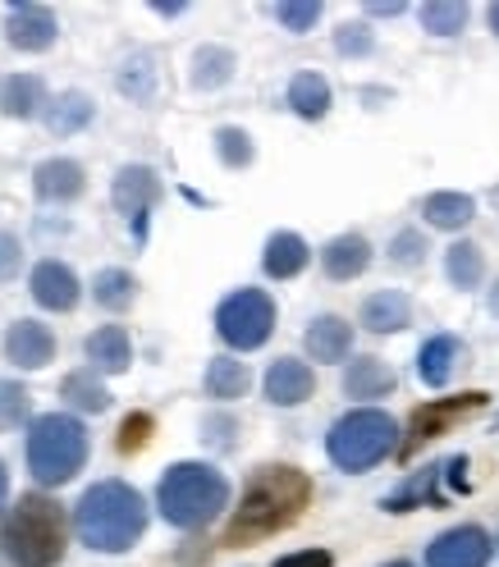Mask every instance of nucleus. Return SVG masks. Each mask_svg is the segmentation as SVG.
Segmentation results:
<instances>
[{
    "label": "nucleus",
    "mask_w": 499,
    "mask_h": 567,
    "mask_svg": "<svg viewBox=\"0 0 499 567\" xmlns=\"http://www.w3.org/2000/svg\"><path fill=\"white\" fill-rule=\"evenodd\" d=\"M312 504V476L289 467V463H271L257 467L253 481H247L243 499L225 526V545L230 549H247V545H262L279 530H289Z\"/></svg>",
    "instance_id": "nucleus-1"
},
{
    "label": "nucleus",
    "mask_w": 499,
    "mask_h": 567,
    "mask_svg": "<svg viewBox=\"0 0 499 567\" xmlns=\"http://www.w3.org/2000/svg\"><path fill=\"white\" fill-rule=\"evenodd\" d=\"M74 530L96 554H129L147 530V499L124 481H96L74 508Z\"/></svg>",
    "instance_id": "nucleus-2"
},
{
    "label": "nucleus",
    "mask_w": 499,
    "mask_h": 567,
    "mask_svg": "<svg viewBox=\"0 0 499 567\" xmlns=\"http://www.w3.org/2000/svg\"><path fill=\"white\" fill-rule=\"evenodd\" d=\"M69 545L64 508L51 494H23L0 522V554L14 567H55Z\"/></svg>",
    "instance_id": "nucleus-3"
},
{
    "label": "nucleus",
    "mask_w": 499,
    "mask_h": 567,
    "mask_svg": "<svg viewBox=\"0 0 499 567\" xmlns=\"http://www.w3.org/2000/svg\"><path fill=\"white\" fill-rule=\"evenodd\" d=\"M156 508L170 526L202 530L230 508V481L211 463H174L156 485Z\"/></svg>",
    "instance_id": "nucleus-4"
},
{
    "label": "nucleus",
    "mask_w": 499,
    "mask_h": 567,
    "mask_svg": "<svg viewBox=\"0 0 499 567\" xmlns=\"http://www.w3.org/2000/svg\"><path fill=\"white\" fill-rule=\"evenodd\" d=\"M88 463V431L79 416H38L28 425V472L38 485H64L74 481Z\"/></svg>",
    "instance_id": "nucleus-5"
},
{
    "label": "nucleus",
    "mask_w": 499,
    "mask_h": 567,
    "mask_svg": "<svg viewBox=\"0 0 499 567\" xmlns=\"http://www.w3.org/2000/svg\"><path fill=\"white\" fill-rule=\"evenodd\" d=\"M399 444V425L389 412L380 408H358V412H344L330 435H326V453L339 472H371L376 463H385L389 453Z\"/></svg>",
    "instance_id": "nucleus-6"
},
{
    "label": "nucleus",
    "mask_w": 499,
    "mask_h": 567,
    "mask_svg": "<svg viewBox=\"0 0 499 567\" xmlns=\"http://www.w3.org/2000/svg\"><path fill=\"white\" fill-rule=\"evenodd\" d=\"M216 334L238 348V352H253L275 334V302L262 289H238L216 307Z\"/></svg>",
    "instance_id": "nucleus-7"
},
{
    "label": "nucleus",
    "mask_w": 499,
    "mask_h": 567,
    "mask_svg": "<svg viewBox=\"0 0 499 567\" xmlns=\"http://www.w3.org/2000/svg\"><path fill=\"white\" fill-rule=\"evenodd\" d=\"M490 403V394H481V389H468V394H458V399H431V403H421L408 421V440L399 444L404 457H413L421 444H431L440 435H449V425L458 421H468L472 412H481Z\"/></svg>",
    "instance_id": "nucleus-8"
},
{
    "label": "nucleus",
    "mask_w": 499,
    "mask_h": 567,
    "mask_svg": "<svg viewBox=\"0 0 499 567\" xmlns=\"http://www.w3.org/2000/svg\"><path fill=\"white\" fill-rule=\"evenodd\" d=\"M111 197H115V210L133 225V238L142 243V238H147V216H152V206L161 197L156 169L152 165H124L115 174V184H111Z\"/></svg>",
    "instance_id": "nucleus-9"
},
{
    "label": "nucleus",
    "mask_w": 499,
    "mask_h": 567,
    "mask_svg": "<svg viewBox=\"0 0 499 567\" xmlns=\"http://www.w3.org/2000/svg\"><path fill=\"white\" fill-rule=\"evenodd\" d=\"M495 554V540L481 526H454L431 540L426 549V567H486Z\"/></svg>",
    "instance_id": "nucleus-10"
},
{
    "label": "nucleus",
    "mask_w": 499,
    "mask_h": 567,
    "mask_svg": "<svg viewBox=\"0 0 499 567\" xmlns=\"http://www.w3.org/2000/svg\"><path fill=\"white\" fill-rule=\"evenodd\" d=\"M6 38L14 51H51L60 38V23L47 6H14L6 19Z\"/></svg>",
    "instance_id": "nucleus-11"
},
{
    "label": "nucleus",
    "mask_w": 499,
    "mask_h": 567,
    "mask_svg": "<svg viewBox=\"0 0 499 567\" xmlns=\"http://www.w3.org/2000/svg\"><path fill=\"white\" fill-rule=\"evenodd\" d=\"M32 302L47 307V311H74L79 307V275L69 270L64 261H42L38 270H32Z\"/></svg>",
    "instance_id": "nucleus-12"
},
{
    "label": "nucleus",
    "mask_w": 499,
    "mask_h": 567,
    "mask_svg": "<svg viewBox=\"0 0 499 567\" xmlns=\"http://www.w3.org/2000/svg\"><path fill=\"white\" fill-rule=\"evenodd\" d=\"M6 358L19 371H42L55 358V334L42 321H14L6 334Z\"/></svg>",
    "instance_id": "nucleus-13"
},
{
    "label": "nucleus",
    "mask_w": 499,
    "mask_h": 567,
    "mask_svg": "<svg viewBox=\"0 0 499 567\" xmlns=\"http://www.w3.org/2000/svg\"><path fill=\"white\" fill-rule=\"evenodd\" d=\"M312 394H316V375H312L307 362H298V358L271 362V371H266V399H271L275 408H298V403H307Z\"/></svg>",
    "instance_id": "nucleus-14"
},
{
    "label": "nucleus",
    "mask_w": 499,
    "mask_h": 567,
    "mask_svg": "<svg viewBox=\"0 0 499 567\" xmlns=\"http://www.w3.org/2000/svg\"><path fill=\"white\" fill-rule=\"evenodd\" d=\"M303 348L312 362H344L353 352V326L344 316H316L303 334Z\"/></svg>",
    "instance_id": "nucleus-15"
},
{
    "label": "nucleus",
    "mask_w": 499,
    "mask_h": 567,
    "mask_svg": "<svg viewBox=\"0 0 499 567\" xmlns=\"http://www.w3.org/2000/svg\"><path fill=\"white\" fill-rule=\"evenodd\" d=\"M83 352H88V362H92L88 371H96V375H120L133 362V343H129V330L124 326H101L96 334H88Z\"/></svg>",
    "instance_id": "nucleus-16"
},
{
    "label": "nucleus",
    "mask_w": 499,
    "mask_h": 567,
    "mask_svg": "<svg viewBox=\"0 0 499 567\" xmlns=\"http://www.w3.org/2000/svg\"><path fill=\"white\" fill-rule=\"evenodd\" d=\"M371 266V243L363 234H339L330 238L326 247H320V270H326L330 279H358L363 270Z\"/></svg>",
    "instance_id": "nucleus-17"
},
{
    "label": "nucleus",
    "mask_w": 499,
    "mask_h": 567,
    "mask_svg": "<svg viewBox=\"0 0 499 567\" xmlns=\"http://www.w3.org/2000/svg\"><path fill=\"white\" fill-rule=\"evenodd\" d=\"M32 188H38L42 202H74V197H83L88 179H83V165L79 161L55 156V161H42L38 165V174H32Z\"/></svg>",
    "instance_id": "nucleus-18"
},
{
    "label": "nucleus",
    "mask_w": 499,
    "mask_h": 567,
    "mask_svg": "<svg viewBox=\"0 0 499 567\" xmlns=\"http://www.w3.org/2000/svg\"><path fill=\"white\" fill-rule=\"evenodd\" d=\"M363 326H367L371 334H399V330H408V326H413V302H408V293H399V289L371 293V298L363 302Z\"/></svg>",
    "instance_id": "nucleus-19"
},
{
    "label": "nucleus",
    "mask_w": 499,
    "mask_h": 567,
    "mask_svg": "<svg viewBox=\"0 0 499 567\" xmlns=\"http://www.w3.org/2000/svg\"><path fill=\"white\" fill-rule=\"evenodd\" d=\"M399 389V375L389 371L380 358H358L344 371V394L348 399H389Z\"/></svg>",
    "instance_id": "nucleus-20"
},
{
    "label": "nucleus",
    "mask_w": 499,
    "mask_h": 567,
    "mask_svg": "<svg viewBox=\"0 0 499 567\" xmlns=\"http://www.w3.org/2000/svg\"><path fill=\"white\" fill-rule=\"evenodd\" d=\"M307 261H312V247L298 238V234H271L266 238V252H262V270L271 275V279H294V275H303L307 270Z\"/></svg>",
    "instance_id": "nucleus-21"
},
{
    "label": "nucleus",
    "mask_w": 499,
    "mask_h": 567,
    "mask_svg": "<svg viewBox=\"0 0 499 567\" xmlns=\"http://www.w3.org/2000/svg\"><path fill=\"white\" fill-rule=\"evenodd\" d=\"M0 111L10 120H32L47 111V83L38 74H14L0 83Z\"/></svg>",
    "instance_id": "nucleus-22"
},
{
    "label": "nucleus",
    "mask_w": 499,
    "mask_h": 567,
    "mask_svg": "<svg viewBox=\"0 0 499 567\" xmlns=\"http://www.w3.org/2000/svg\"><path fill=\"white\" fill-rule=\"evenodd\" d=\"M458 352H462V348H458V339H454V334H436V339H426V343H421V352H417V375H421V384H431V389L449 384Z\"/></svg>",
    "instance_id": "nucleus-23"
},
{
    "label": "nucleus",
    "mask_w": 499,
    "mask_h": 567,
    "mask_svg": "<svg viewBox=\"0 0 499 567\" xmlns=\"http://www.w3.org/2000/svg\"><path fill=\"white\" fill-rule=\"evenodd\" d=\"M421 216L431 229H462L477 220V202L468 193H431L421 202Z\"/></svg>",
    "instance_id": "nucleus-24"
},
{
    "label": "nucleus",
    "mask_w": 499,
    "mask_h": 567,
    "mask_svg": "<svg viewBox=\"0 0 499 567\" xmlns=\"http://www.w3.org/2000/svg\"><path fill=\"white\" fill-rule=\"evenodd\" d=\"M92 115H96V105H92V96H83V92H60L55 101H47V128H51L55 137H69V133L88 128Z\"/></svg>",
    "instance_id": "nucleus-25"
},
{
    "label": "nucleus",
    "mask_w": 499,
    "mask_h": 567,
    "mask_svg": "<svg viewBox=\"0 0 499 567\" xmlns=\"http://www.w3.org/2000/svg\"><path fill=\"white\" fill-rule=\"evenodd\" d=\"M247 384H253V375H247V367L238 358H216L206 367V399H216V403L243 399Z\"/></svg>",
    "instance_id": "nucleus-26"
},
{
    "label": "nucleus",
    "mask_w": 499,
    "mask_h": 567,
    "mask_svg": "<svg viewBox=\"0 0 499 567\" xmlns=\"http://www.w3.org/2000/svg\"><path fill=\"white\" fill-rule=\"evenodd\" d=\"M289 105H294L298 120H326V111H330V83L320 74H312V69H307V74H294Z\"/></svg>",
    "instance_id": "nucleus-27"
},
{
    "label": "nucleus",
    "mask_w": 499,
    "mask_h": 567,
    "mask_svg": "<svg viewBox=\"0 0 499 567\" xmlns=\"http://www.w3.org/2000/svg\"><path fill=\"white\" fill-rule=\"evenodd\" d=\"M445 275L454 289H477V284L486 279V257L477 243H454L445 252Z\"/></svg>",
    "instance_id": "nucleus-28"
},
{
    "label": "nucleus",
    "mask_w": 499,
    "mask_h": 567,
    "mask_svg": "<svg viewBox=\"0 0 499 567\" xmlns=\"http://www.w3.org/2000/svg\"><path fill=\"white\" fill-rule=\"evenodd\" d=\"M60 394H64V403H74L79 412H105V408H111V389L101 384L96 371H74V375H64Z\"/></svg>",
    "instance_id": "nucleus-29"
},
{
    "label": "nucleus",
    "mask_w": 499,
    "mask_h": 567,
    "mask_svg": "<svg viewBox=\"0 0 499 567\" xmlns=\"http://www.w3.org/2000/svg\"><path fill=\"white\" fill-rule=\"evenodd\" d=\"M92 298L105 307V311H124V307H133V298H138V279L129 275V270H101L96 279H92Z\"/></svg>",
    "instance_id": "nucleus-30"
},
{
    "label": "nucleus",
    "mask_w": 499,
    "mask_h": 567,
    "mask_svg": "<svg viewBox=\"0 0 499 567\" xmlns=\"http://www.w3.org/2000/svg\"><path fill=\"white\" fill-rule=\"evenodd\" d=\"M472 10L458 6V0H431V6H421V28L431 32V38H458L462 28H468Z\"/></svg>",
    "instance_id": "nucleus-31"
},
{
    "label": "nucleus",
    "mask_w": 499,
    "mask_h": 567,
    "mask_svg": "<svg viewBox=\"0 0 499 567\" xmlns=\"http://www.w3.org/2000/svg\"><path fill=\"white\" fill-rule=\"evenodd\" d=\"M230 74H234V55H230L225 47H202V51L193 55V87L211 92V87L230 83Z\"/></svg>",
    "instance_id": "nucleus-32"
},
{
    "label": "nucleus",
    "mask_w": 499,
    "mask_h": 567,
    "mask_svg": "<svg viewBox=\"0 0 499 567\" xmlns=\"http://www.w3.org/2000/svg\"><path fill=\"white\" fill-rule=\"evenodd\" d=\"M436 476H440V467H421V476H413L399 494H389L380 508L385 513H413L417 504H436Z\"/></svg>",
    "instance_id": "nucleus-33"
},
{
    "label": "nucleus",
    "mask_w": 499,
    "mask_h": 567,
    "mask_svg": "<svg viewBox=\"0 0 499 567\" xmlns=\"http://www.w3.org/2000/svg\"><path fill=\"white\" fill-rule=\"evenodd\" d=\"M32 412V394L19 380H0V431H14Z\"/></svg>",
    "instance_id": "nucleus-34"
},
{
    "label": "nucleus",
    "mask_w": 499,
    "mask_h": 567,
    "mask_svg": "<svg viewBox=\"0 0 499 567\" xmlns=\"http://www.w3.org/2000/svg\"><path fill=\"white\" fill-rule=\"evenodd\" d=\"M120 87L133 96V101H147L152 87H156V74H152V55H133L120 74Z\"/></svg>",
    "instance_id": "nucleus-35"
},
{
    "label": "nucleus",
    "mask_w": 499,
    "mask_h": 567,
    "mask_svg": "<svg viewBox=\"0 0 499 567\" xmlns=\"http://www.w3.org/2000/svg\"><path fill=\"white\" fill-rule=\"evenodd\" d=\"M216 152L230 169H243V165H253V137H247L243 128H221L216 133Z\"/></svg>",
    "instance_id": "nucleus-36"
},
{
    "label": "nucleus",
    "mask_w": 499,
    "mask_h": 567,
    "mask_svg": "<svg viewBox=\"0 0 499 567\" xmlns=\"http://www.w3.org/2000/svg\"><path fill=\"white\" fill-rule=\"evenodd\" d=\"M389 261H395V266H421V261H426V238H421V229H399L395 243H389Z\"/></svg>",
    "instance_id": "nucleus-37"
},
{
    "label": "nucleus",
    "mask_w": 499,
    "mask_h": 567,
    "mask_svg": "<svg viewBox=\"0 0 499 567\" xmlns=\"http://www.w3.org/2000/svg\"><path fill=\"white\" fill-rule=\"evenodd\" d=\"M275 19L289 32H312L316 19H320V6L316 0H289V6H275Z\"/></svg>",
    "instance_id": "nucleus-38"
},
{
    "label": "nucleus",
    "mask_w": 499,
    "mask_h": 567,
    "mask_svg": "<svg viewBox=\"0 0 499 567\" xmlns=\"http://www.w3.org/2000/svg\"><path fill=\"white\" fill-rule=\"evenodd\" d=\"M147 435H152V416L147 412H129L115 444H120V453H138L142 444H147Z\"/></svg>",
    "instance_id": "nucleus-39"
},
{
    "label": "nucleus",
    "mask_w": 499,
    "mask_h": 567,
    "mask_svg": "<svg viewBox=\"0 0 499 567\" xmlns=\"http://www.w3.org/2000/svg\"><path fill=\"white\" fill-rule=\"evenodd\" d=\"M371 32L363 28V23H344L339 32H335V51L339 55H371Z\"/></svg>",
    "instance_id": "nucleus-40"
},
{
    "label": "nucleus",
    "mask_w": 499,
    "mask_h": 567,
    "mask_svg": "<svg viewBox=\"0 0 499 567\" xmlns=\"http://www.w3.org/2000/svg\"><path fill=\"white\" fill-rule=\"evenodd\" d=\"M19 266H23V247H19V238H14L10 229H0V279H14Z\"/></svg>",
    "instance_id": "nucleus-41"
},
{
    "label": "nucleus",
    "mask_w": 499,
    "mask_h": 567,
    "mask_svg": "<svg viewBox=\"0 0 499 567\" xmlns=\"http://www.w3.org/2000/svg\"><path fill=\"white\" fill-rule=\"evenodd\" d=\"M271 567H335V558L326 549H298V554H284Z\"/></svg>",
    "instance_id": "nucleus-42"
},
{
    "label": "nucleus",
    "mask_w": 499,
    "mask_h": 567,
    "mask_svg": "<svg viewBox=\"0 0 499 567\" xmlns=\"http://www.w3.org/2000/svg\"><path fill=\"white\" fill-rule=\"evenodd\" d=\"M367 14H380V19H395V14H404V6H367Z\"/></svg>",
    "instance_id": "nucleus-43"
},
{
    "label": "nucleus",
    "mask_w": 499,
    "mask_h": 567,
    "mask_svg": "<svg viewBox=\"0 0 499 567\" xmlns=\"http://www.w3.org/2000/svg\"><path fill=\"white\" fill-rule=\"evenodd\" d=\"M6 499H10V472H6V463H0V508H6Z\"/></svg>",
    "instance_id": "nucleus-44"
},
{
    "label": "nucleus",
    "mask_w": 499,
    "mask_h": 567,
    "mask_svg": "<svg viewBox=\"0 0 499 567\" xmlns=\"http://www.w3.org/2000/svg\"><path fill=\"white\" fill-rule=\"evenodd\" d=\"M156 14H165V19H174V14H184V6H152Z\"/></svg>",
    "instance_id": "nucleus-45"
},
{
    "label": "nucleus",
    "mask_w": 499,
    "mask_h": 567,
    "mask_svg": "<svg viewBox=\"0 0 499 567\" xmlns=\"http://www.w3.org/2000/svg\"><path fill=\"white\" fill-rule=\"evenodd\" d=\"M490 32L499 38V6H490Z\"/></svg>",
    "instance_id": "nucleus-46"
},
{
    "label": "nucleus",
    "mask_w": 499,
    "mask_h": 567,
    "mask_svg": "<svg viewBox=\"0 0 499 567\" xmlns=\"http://www.w3.org/2000/svg\"><path fill=\"white\" fill-rule=\"evenodd\" d=\"M490 311L499 316V284H495V293H490Z\"/></svg>",
    "instance_id": "nucleus-47"
},
{
    "label": "nucleus",
    "mask_w": 499,
    "mask_h": 567,
    "mask_svg": "<svg viewBox=\"0 0 499 567\" xmlns=\"http://www.w3.org/2000/svg\"><path fill=\"white\" fill-rule=\"evenodd\" d=\"M385 567H413V563H385Z\"/></svg>",
    "instance_id": "nucleus-48"
}]
</instances>
